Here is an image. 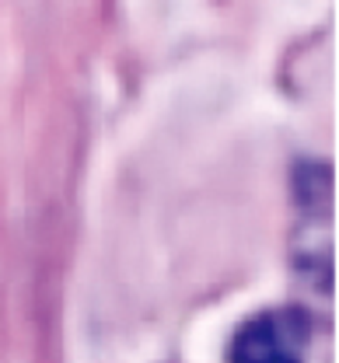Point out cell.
Returning <instances> with one entry per match:
<instances>
[{
  "label": "cell",
  "mask_w": 339,
  "mask_h": 363,
  "mask_svg": "<svg viewBox=\"0 0 339 363\" xmlns=\"http://www.w3.org/2000/svg\"><path fill=\"white\" fill-rule=\"evenodd\" d=\"M311 318L301 308H269L245 318L231 342V363H308Z\"/></svg>",
  "instance_id": "obj_1"
}]
</instances>
